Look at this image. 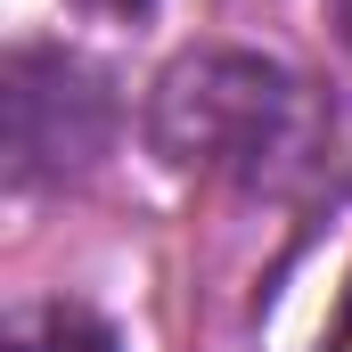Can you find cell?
I'll use <instances>...</instances> for the list:
<instances>
[{
    "instance_id": "obj_1",
    "label": "cell",
    "mask_w": 352,
    "mask_h": 352,
    "mask_svg": "<svg viewBox=\"0 0 352 352\" xmlns=\"http://www.w3.org/2000/svg\"><path fill=\"white\" fill-rule=\"evenodd\" d=\"M336 107L278 66L263 50L238 41H197L148 90V148L197 180H230L254 197H295L328 180L336 156Z\"/></svg>"
},
{
    "instance_id": "obj_2",
    "label": "cell",
    "mask_w": 352,
    "mask_h": 352,
    "mask_svg": "<svg viewBox=\"0 0 352 352\" xmlns=\"http://www.w3.org/2000/svg\"><path fill=\"white\" fill-rule=\"evenodd\" d=\"M8 180L66 188L115 140V90L74 50H16L8 58Z\"/></svg>"
},
{
    "instance_id": "obj_3",
    "label": "cell",
    "mask_w": 352,
    "mask_h": 352,
    "mask_svg": "<svg viewBox=\"0 0 352 352\" xmlns=\"http://www.w3.org/2000/svg\"><path fill=\"white\" fill-rule=\"evenodd\" d=\"M8 352H123V344L82 303H25L8 320Z\"/></svg>"
},
{
    "instance_id": "obj_4",
    "label": "cell",
    "mask_w": 352,
    "mask_h": 352,
    "mask_svg": "<svg viewBox=\"0 0 352 352\" xmlns=\"http://www.w3.org/2000/svg\"><path fill=\"white\" fill-rule=\"evenodd\" d=\"M328 352H352V278H344V295H336V311H328V336H320Z\"/></svg>"
},
{
    "instance_id": "obj_5",
    "label": "cell",
    "mask_w": 352,
    "mask_h": 352,
    "mask_svg": "<svg viewBox=\"0 0 352 352\" xmlns=\"http://www.w3.org/2000/svg\"><path fill=\"white\" fill-rule=\"evenodd\" d=\"M328 33H336V50L352 58V0H328Z\"/></svg>"
},
{
    "instance_id": "obj_6",
    "label": "cell",
    "mask_w": 352,
    "mask_h": 352,
    "mask_svg": "<svg viewBox=\"0 0 352 352\" xmlns=\"http://www.w3.org/2000/svg\"><path fill=\"white\" fill-rule=\"evenodd\" d=\"M82 8H98V16H148L156 0H82Z\"/></svg>"
}]
</instances>
